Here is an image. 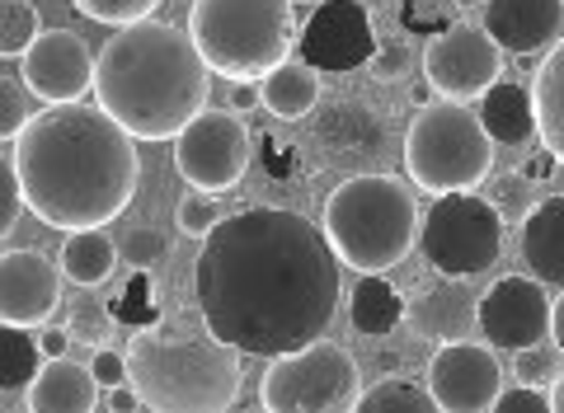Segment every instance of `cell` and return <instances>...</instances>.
<instances>
[{
  "label": "cell",
  "mask_w": 564,
  "mask_h": 413,
  "mask_svg": "<svg viewBox=\"0 0 564 413\" xmlns=\"http://www.w3.org/2000/svg\"><path fill=\"white\" fill-rule=\"evenodd\" d=\"M193 301L245 357H282L329 329L339 311V254L302 211L245 207L198 249Z\"/></svg>",
  "instance_id": "cell-1"
},
{
  "label": "cell",
  "mask_w": 564,
  "mask_h": 413,
  "mask_svg": "<svg viewBox=\"0 0 564 413\" xmlns=\"http://www.w3.org/2000/svg\"><path fill=\"white\" fill-rule=\"evenodd\" d=\"M132 132L90 104H47L14 137V170L29 211L52 230L109 226L128 211L141 160Z\"/></svg>",
  "instance_id": "cell-2"
},
{
  "label": "cell",
  "mask_w": 564,
  "mask_h": 413,
  "mask_svg": "<svg viewBox=\"0 0 564 413\" xmlns=\"http://www.w3.org/2000/svg\"><path fill=\"white\" fill-rule=\"evenodd\" d=\"M207 62L188 29L137 20L104 43L95 62L99 109L137 141H174L207 109Z\"/></svg>",
  "instance_id": "cell-3"
},
{
  "label": "cell",
  "mask_w": 564,
  "mask_h": 413,
  "mask_svg": "<svg viewBox=\"0 0 564 413\" xmlns=\"http://www.w3.org/2000/svg\"><path fill=\"white\" fill-rule=\"evenodd\" d=\"M128 385L155 413H226L240 394V348L203 319L174 315L128 338Z\"/></svg>",
  "instance_id": "cell-4"
},
{
  "label": "cell",
  "mask_w": 564,
  "mask_h": 413,
  "mask_svg": "<svg viewBox=\"0 0 564 413\" xmlns=\"http://www.w3.org/2000/svg\"><path fill=\"white\" fill-rule=\"evenodd\" d=\"M325 236L352 273H386L410 254L419 207L391 174H352L325 197Z\"/></svg>",
  "instance_id": "cell-5"
},
{
  "label": "cell",
  "mask_w": 564,
  "mask_h": 413,
  "mask_svg": "<svg viewBox=\"0 0 564 413\" xmlns=\"http://www.w3.org/2000/svg\"><path fill=\"white\" fill-rule=\"evenodd\" d=\"M188 33L226 80H263L292 52V0H193Z\"/></svg>",
  "instance_id": "cell-6"
},
{
  "label": "cell",
  "mask_w": 564,
  "mask_h": 413,
  "mask_svg": "<svg viewBox=\"0 0 564 413\" xmlns=\"http://www.w3.org/2000/svg\"><path fill=\"white\" fill-rule=\"evenodd\" d=\"M404 170L433 197L480 188L494 170V137L462 99L423 104L404 132Z\"/></svg>",
  "instance_id": "cell-7"
},
{
  "label": "cell",
  "mask_w": 564,
  "mask_h": 413,
  "mask_svg": "<svg viewBox=\"0 0 564 413\" xmlns=\"http://www.w3.org/2000/svg\"><path fill=\"white\" fill-rule=\"evenodd\" d=\"M362 400L358 362L339 344L315 338L269 362L259 381V409L273 413H348Z\"/></svg>",
  "instance_id": "cell-8"
},
{
  "label": "cell",
  "mask_w": 564,
  "mask_h": 413,
  "mask_svg": "<svg viewBox=\"0 0 564 413\" xmlns=\"http://www.w3.org/2000/svg\"><path fill=\"white\" fill-rule=\"evenodd\" d=\"M419 249L429 268L443 278H480L489 273L503 254V217L499 207L480 197L475 188L466 193H443L429 207L419 226Z\"/></svg>",
  "instance_id": "cell-9"
},
{
  "label": "cell",
  "mask_w": 564,
  "mask_h": 413,
  "mask_svg": "<svg viewBox=\"0 0 564 413\" xmlns=\"http://www.w3.org/2000/svg\"><path fill=\"white\" fill-rule=\"evenodd\" d=\"M174 170H180L188 188H207V193L236 188L245 170H250V132H245V122L231 109L221 113L203 109L174 137Z\"/></svg>",
  "instance_id": "cell-10"
},
{
  "label": "cell",
  "mask_w": 564,
  "mask_h": 413,
  "mask_svg": "<svg viewBox=\"0 0 564 413\" xmlns=\"http://www.w3.org/2000/svg\"><path fill=\"white\" fill-rule=\"evenodd\" d=\"M311 141L334 170H377L391 151V118L358 95H334L315 104Z\"/></svg>",
  "instance_id": "cell-11"
},
{
  "label": "cell",
  "mask_w": 564,
  "mask_h": 413,
  "mask_svg": "<svg viewBox=\"0 0 564 413\" xmlns=\"http://www.w3.org/2000/svg\"><path fill=\"white\" fill-rule=\"evenodd\" d=\"M499 43L485 24H452L443 33H433L423 47V76L437 95L447 99H480L485 89L499 85Z\"/></svg>",
  "instance_id": "cell-12"
},
{
  "label": "cell",
  "mask_w": 564,
  "mask_h": 413,
  "mask_svg": "<svg viewBox=\"0 0 564 413\" xmlns=\"http://www.w3.org/2000/svg\"><path fill=\"white\" fill-rule=\"evenodd\" d=\"M296 57L325 76H348L377 57V33L358 0H325L296 33Z\"/></svg>",
  "instance_id": "cell-13"
},
{
  "label": "cell",
  "mask_w": 564,
  "mask_h": 413,
  "mask_svg": "<svg viewBox=\"0 0 564 413\" xmlns=\"http://www.w3.org/2000/svg\"><path fill=\"white\" fill-rule=\"evenodd\" d=\"M429 390L443 413H489L503 394V367L494 357V344H437L429 362Z\"/></svg>",
  "instance_id": "cell-14"
},
{
  "label": "cell",
  "mask_w": 564,
  "mask_h": 413,
  "mask_svg": "<svg viewBox=\"0 0 564 413\" xmlns=\"http://www.w3.org/2000/svg\"><path fill=\"white\" fill-rule=\"evenodd\" d=\"M551 311H555V301L545 296L541 278L508 273L480 296V334H485V344L508 348V352L536 348L551 334Z\"/></svg>",
  "instance_id": "cell-15"
},
{
  "label": "cell",
  "mask_w": 564,
  "mask_h": 413,
  "mask_svg": "<svg viewBox=\"0 0 564 413\" xmlns=\"http://www.w3.org/2000/svg\"><path fill=\"white\" fill-rule=\"evenodd\" d=\"M95 62L99 57H90L80 33L47 29L20 57V76L29 85V95H39L43 104H76L95 85Z\"/></svg>",
  "instance_id": "cell-16"
},
{
  "label": "cell",
  "mask_w": 564,
  "mask_h": 413,
  "mask_svg": "<svg viewBox=\"0 0 564 413\" xmlns=\"http://www.w3.org/2000/svg\"><path fill=\"white\" fill-rule=\"evenodd\" d=\"M62 305V273L39 249H6L0 254V319L6 325L43 329Z\"/></svg>",
  "instance_id": "cell-17"
},
{
  "label": "cell",
  "mask_w": 564,
  "mask_h": 413,
  "mask_svg": "<svg viewBox=\"0 0 564 413\" xmlns=\"http://www.w3.org/2000/svg\"><path fill=\"white\" fill-rule=\"evenodd\" d=\"M404 325L414 329V338H429V344H456V338H466L470 329H480V296H475L462 278L437 282L410 301Z\"/></svg>",
  "instance_id": "cell-18"
},
{
  "label": "cell",
  "mask_w": 564,
  "mask_h": 413,
  "mask_svg": "<svg viewBox=\"0 0 564 413\" xmlns=\"http://www.w3.org/2000/svg\"><path fill=\"white\" fill-rule=\"evenodd\" d=\"M564 0H485V29L503 52H541L560 39Z\"/></svg>",
  "instance_id": "cell-19"
},
{
  "label": "cell",
  "mask_w": 564,
  "mask_h": 413,
  "mask_svg": "<svg viewBox=\"0 0 564 413\" xmlns=\"http://www.w3.org/2000/svg\"><path fill=\"white\" fill-rule=\"evenodd\" d=\"M99 381L95 371H85L66 357H47V367L39 371V381L29 385V409L33 413H90L99 409Z\"/></svg>",
  "instance_id": "cell-20"
},
{
  "label": "cell",
  "mask_w": 564,
  "mask_h": 413,
  "mask_svg": "<svg viewBox=\"0 0 564 413\" xmlns=\"http://www.w3.org/2000/svg\"><path fill=\"white\" fill-rule=\"evenodd\" d=\"M522 263L532 278L564 286V193H551L522 221Z\"/></svg>",
  "instance_id": "cell-21"
},
{
  "label": "cell",
  "mask_w": 564,
  "mask_h": 413,
  "mask_svg": "<svg viewBox=\"0 0 564 413\" xmlns=\"http://www.w3.org/2000/svg\"><path fill=\"white\" fill-rule=\"evenodd\" d=\"M259 89H263V109L273 118L296 122V118L315 113V104H321V70L306 62H282L263 76Z\"/></svg>",
  "instance_id": "cell-22"
},
{
  "label": "cell",
  "mask_w": 564,
  "mask_h": 413,
  "mask_svg": "<svg viewBox=\"0 0 564 413\" xmlns=\"http://www.w3.org/2000/svg\"><path fill=\"white\" fill-rule=\"evenodd\" d=\"M480 122L489 128V137L499 141V146H522V141H532L536 132V104L527 95L522 85H494L480 95Z\"/></svg>",
  "instance_id": "cell-23"
},
{
  "label": "cell",
  "mask_w": 564,
  "mask_h": 413,
  "mask_svg": "<svg viewBox=\"0 0 564 413\" xmlns=\"http://www.w3.org/2000/svg\"><path fill=\"white\" fill-rule=\"evenodd\" d=\"M404 311H410V301H404L400 286L386 282L381 273H362V282L352 286L348 319H352V329H358L362 338H386L404 319Z\"/></svg>",
  "instance_id": "cell-24"
},
{
  "label": "cell",
  "mask_w": 564,
  "mask_h": 413,
  "mask_svg": "<svg viewBox=\"0 0 564 413\" xmlns=\"http://www.w3.org/2000/svg\"><path fill=\"white\" fill-rule=\"evenodd\" d=\"M532 104H536V137H541V146L564 165V39L551 47V57H545L541 70H536Z\"/></svg>",
  "instance_id": "cell-25"
},
{
  "label": "cell",
  "mask_w": 564,
  "mask_h": 413,
  "mask_svg": "<svg viewBox=\"0 0 564 413\" xmlns=\"http://www.w3.org/2000/svg\"><path fill=\"white\" fill-rule=\"evenodd\" d=\"M113 263H118V249H113L109 236H104V226L70 230L66 244H62V273H66V282H76V286L109 282Z\"/></svg>",
  "instance_id": "cell-26"
},
{
  "label": "cell",
  "mask_w": 564,
  "mask_h": 413,
  "mask_svg": "<svg viewBox=\"0 0 564 413\" xmlns=\"http://www.w3.org/2000/svg\"><path fill=\"white\" fill-rule=\"evenodd\" d=\"M39 371H43V344L33 338V329L6 325V334H0V390L20 394L39 381Z\"/></svg>",
  "instance_id": "cell-27"
},
{
  "label": "cell",
  "mask_w": 564,
  "mask_h": 413,
  "mask_svg": "<svg viewBox=\"0 0 564 413\" xmlns=\"http://www.w3.org/2000/svg\"><path fill=\"white\" fill-rule=\"evenodd\" d=\"M433 409H437L433 390L410 381V376H381L358 400V413H433Z\"/></svg>",
  "instance_id": "cell-28"
},
{
  "label": "cell",
  "mask_w": 564,
  "mask_h": 413,
  "mask_svg": "<svg viewBox=\"0 0 564 413\" xmlns=\"http://www.w3.org/2000/svg\"><path fill=\"white\" fill-rule=\"evenodd\" d=\"M113 319L118 325H155L161 319V292H155V282H151V268H132V278L118 286V296H113Z\"/></svg>",
  "instance_id": "cell-29"
},
{
  "label": "cell",
  "mask_w": 564,
  "mask_h": 413,
  "mask_svg": "<svg viewBox=\"0 0 564 413\" xmlns=\"http://www.w3.org/2000/svg\"><path fill=\"white\" fill-rule=\"evenodd\" d=\"M95 286H80V296L70 301V311H66V329L76 334V344H90L99 348L104 338H109V329L118 325L113 319V305H104L99 296H90Z\"/></svg>",
  "instance_id": "cell-30"
},
{
  "label": "cell",
  "mask_w": 564,
  "mask_h": 413,
  "mask_svg": "<svg viewBox=\"0 0 564 413\" xmlns=\"http://www.w3.org/2000/svg\"><path fill=\"white\" fill-rule=\"evenodd\" d=\"M39 43V14L29 0H0V57H24Z\"/></svg>",
  "instance_id": "cell-31"
},
{
  "label": "cell",
  "mask_w": 564,
  "mask_h": 413,
  "mask_svg": "<svg viewBox=\"0 0 564 413\" xmlns=\"http://www.w3.org/2000/svg\"><path fill=\"white\" fill-rule=\"evenodd\" d=\"M70 6H76L85 20L104 24V29H128L137 20H151L161 0H70Z\"/></svg>",
  "instance_id": "cell-32"
},
{
  "label": "cell",
  "mask_w": 564,
  "mask_h": 413,
  "mask_svg": "<svg viewBox=\"0 0 564 413\" xmlns=\"http://www.w3.org/2000/svg\"><path fill=\"white\" fill-rule=\"evenodd\" d=\"M174 221H180L184 236L207 240L212 230H217L226 217H221V207L212 203V193H207V188H193V193H184V197H180V207H174Z\"/></svg>",
  "instance_id": "cell-33"
},
{
  "label": "cell",
  "mask_w": 564,
  "mask_h": 413,
  "mask_svg": "<svg viewBox=\"0 0 564 413\" xmlns=\"http://www.w3.org/2000/svg\"><path fill=\"white\" fill-rule=\"evenodd\" d=\"M489 203L494 207H499V217L503 221H527V217H532V178H527V174H499V178H494V188H489Z\"/></svg>",
  "instance_id": "cell-34"
},
{
  "label": "cell",
  "mask_w": 564,
  "mask_h": 413,
  "mask_svg": "<svg viewBox=\"0 0 564 413\" xmlns=\"http://www.w3.org/2000/svg\"><path fill=\"white\" fill-rule=\"evenodd\" d=\"M400 24L410 33H443L456 24V10L452 0H400Z\"/></svg>",
  "instance_id": "cell-35"
},
{
  "label": "cell",
  "mask_w": 564,
  "mask_h": 413,
  "mask_svg": "<svg viewBox=\"0 0 564 413\" xmlns=\"http://www.w3.org/2000/svg\"><path fill=\"white\" fill-rule=\"evenodd\" d=\"M122 259H128V268H161L170 259V240L155 226H137L122 240Z\"/></svg>",
  "instance_id": "cell-36"
},
{
  "label": "cell",
  "mask_w": 564,
  "mask_h": 413,
  "mask_svg": "<svg viewBox=\"0 0 564 413\" xmlns=\"http://www.w3.org/2000/svg\"><path fill=\"white\" fill-rule=\"evenodd\" d=\"M29 85L0 76V141H14L29 128Z\"/></svg>",
  "instance_id": "cell-37"
},
{
  "label": "cell",
  "mask_w": 564,
  "mask_h": 413,
  "mask_svg": "<svg viewBox=\"0 0 564 413\" xmlns=\"http://www.w3.org/2000/svg\"><path fill=\"white\" fill-rule=\"evenodd\" d=\"M513 371H518L522 385H541V390H555V381L564 376V371H560V357L545 352L541 344H536V348H522L518 362H513Z\"/></svg>",
  "instance_id": "cell-38"
},
{
  "label": "cell",
  "mask_w": 564,
  "mask_h": 413,
  "mask_svg": "<svg viewBox=\"0 0 564 413\" xmlns=\"http://www.w3.org/2000/svg\"><path fill=\"white\" fill-rule=\"evenodd\" d=\"M24 207H29V203H24L20 170H14V160H6V155H0V236H10Z\"/></svg>",
  "instance_id": "cell-39"
},
{
  "label": "cell",
  "mask_w": 564,
  "mask_h": 413,
  "mask_svg": "<svg viewBox=\"0 0 564 413\" xmlns=\"http://www.w3.org/2000/svg\"><path fill=\"white\" fill-rule=\"evenodd\" d=\"M367 70H372V80H381V85H391V80H404L414 70V47L410 43H381L377 47V57L367 62Z\"/></svg>",
  "instance_id": "cell-40"
},
{
  "label": "cell",
  "mask_w": 564,
  "mask_h": 413,
  "mask_svg": "<svg viewBox=\"0 0 564 413\" xmlns=\"http://www.w3.org/2000/svg\"><path fill=\"white\" fill-rule=\"evenodd\" d=\"M494 409H499V413H551L555 409V400H551V394H545L541 385H513V390H503L499 394V404H494Z\"/></svg>",
  "instance_id": "cell-41"
},
{
  "label": "cell",
  "mask_w": 564,
  "mask_h": 413,
  "mask_svg": "<svg viewBox=\"0 0 564 413\" xmlns=\"http://www.w3.org/2000/svg\"><path fill=\"white\" fill-rule=\"evenodd\" d=\"M263 165H269L278 178L311 174V170H302V151L288 146V141H282V137H263Z\"/></svg>",
  "instance_id": "cell-42"
},
{
  "label": "cell",
  "mask_w": 564,
  "mask_h": 413,
  "mask_svg": "<svg viewBox=\"0 0 564 413\" xmlns=\"http://www.w3.org/2000/svg\"><path fill=\"white\" fill-rule=\"evenodd\" d=\"M90 371H95V381L104 385V390H113V385H122L128 381V352H113V348H95V357H90Z\"/></svg>",
  "instance_id": "cell-43"
},
{
  "label": "cell",
  "mask_w": 564,
  "mask_h": 413,
  "mask_svg": "<svg viewBox=\"0 0 564 413\" xmlns=\"http://www.w3.org/2000/svg\"><path fill=\"white\" fill-rule=\"evenodd\" d=\"M39 344H43V357H66V348L76 344V334H70L66 325H43Z\"/></svg>",
  "instance_id": "cell-44"
},
{
  "label": "cell",
  "mask_w": 564,
  "mask_h": 413,
  "mask_svg": "<svg viewBox=\"0 0 564 413\" xmlns=\"http://www.w3.org/2000/svg\"><path fill=\"white\" fill-rule=\"evenodd\" d=\"M263 104V89H254V80H231V113H250Z\"/></svg>",
  "instance_id": "cell-45"
},
{
  "label": "cell",
  "mask_w": 564,
  "mask_h": 413,
  "mask_svg": "<svg viewBox=\"0 0 564 413\" xmlns=\"http://www.w3.org/2000/svg\"><path fill=\"white\" fill-rule=\"evenodd\" d=\"M555 165H560V160H555L551 151H545V146H541V151H536V155H532V160H527V165H522V174H527V178H532V184H545V178H551V174H555Z\"/></svg>",
  "instance_id": "cell-46"
},
{
  "label": "cell",
  "mask_w": 564,
  "mask_h": 413,
  "mask_svg": "<svg viewBox=\"0 0 564 413\" xmlns=\"http://www.w3.org/2000/svg\"><path fill=\"white\" fill-rule=\"evenodd\" d=\"M104 409H109V413H137V409H147V400H141L137 390H118L113 385V394L104 400Z\"/></svg>",
  "instance_id": "cell-47"
},
{
  "label": "cell",
  "mask_w": 564,
  "mask_h": 413,
  "mask_svg": "<svg viewBox=\"0 0 564 413\" xmlns=\"http://www.w3.org/2000/svg\"><path fill=\"white\" fill-rule=\"evenodd\" d=\"M551 338H555V348L564 352V296L555 301V311H551Z\"/></svg>",
  "instance_id": "cell-48"
},
{
  "label": "cell",
  "mask_w": 564,
  "mask_h": 413,
  "mask_svg": "<svg viewBox=\"0 0 564 413\" xmlns=\"http://www.w3.org/2000/svg\"><path fill=\"white\" fill-rule=\"evenodd\" d=\"M551 400H555V413H564V376L555 381V390H551Z\"/></svg>",
  "instance_id": "cell-49"
}]
</instances>
